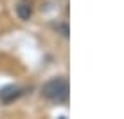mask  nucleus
<instances>
[{"mask_svg":"<svg viewBox=\"0 0 124 119\" xmlns=\"http://www.w3.org/2000/svg\"><path fill=\"white\" fill-rule=\"evenodd\" d=\"M41 94L52 103H65L68 99V81L67 78L59 76V78L49 79L43 87H41Z\"/></svg>","mask_w":124,"mask_h":119,"instance_id":"1","label":"nucleus"},{"mask_svg":"<svg viewBox=\"0 0 124 119\" xmlns=\"http://www.w3.org/2000/svg\"><path fill=\"white\" fill-rule=\"evenodd\" d=\"M16 15L20 20H29L32 16V4L31 0H20L16 4Z\"/></svg>","mask_w":124,"mask_h":119,"instance_id":"2","label":"nucleus"},{"mask_svg":"<svg viewBox=\"0 0 124 119\" xmlns=\"http://www.w3.org/2000/svg\"><path fill=\"white\" fill-rule=\"evenodd\" d=\"M20 94H22V90H20L18 87H6L0 90V99L6 101V103H9V101H13L15 97H18Z\"/></svg>","mask_w":124,"mask_h":119,"instance_id":"3","label":"nucleus"}]
</instances>
